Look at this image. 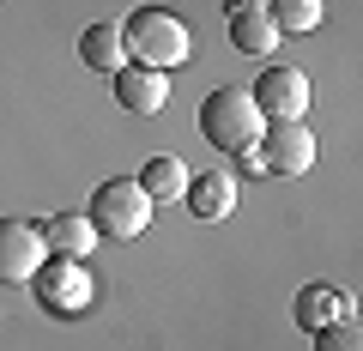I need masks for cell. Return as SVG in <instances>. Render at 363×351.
<instances>
[{
	"label": "cell",
	"instance_id": "13",
	"mask_svg": "<svg viewBox=\"0 0 363 351\" xmlns=\"http://www.w3.org/2000/svg\"><path fill=\"white\" fill-rule=\"evenodd\" d=\"M291 315H297V327H309V333H315V327L351 315V303H345V291H333V285H303L297 303H291Z\"/></svg>",
	"mask_w": 363,
	"mask_h": 351
},
{
	"label": "cell",
	"instance_id": "14",
	"mask_svg": "<svg viewBox=\"0 0 363 351\" xmlns=\"http://www.w3.org/2000/svg\"><path fill=\"white\" fill-rule=\"evenodd\" d=\"M188 176H194V169L182 164V157H152V164L140 169V188H145V200H152V206H169V200H182V188H188Z\"/></svg>",
	"mask_w": 363,
	"mask_h": 351
},
{
	"label": "cell",
	"instance_id": "3",
	"mask_svg": "<svg viewBox=\"0 0 363 351\" xmlns=\"http://www.w3.org/2000/svg\"><path fill=\"white\" fill-rule=\"evenodd\" d=\"M152 200H145L140 182H104L97 194H91V212L85 218L97 224V236H116V243H128V236H140L145 224H152Z\"/></svg>",
	"mask_w": 363,
	"mask_h": 351
},
{
	"label": "cell",
	"instance_id": "2",
	"mask_svg": "<svg viewBox=\"0 0 363 351\" xmlns=\"http://www.w3.org/2000/svg\"><path fill=\"white\" fill-rule=\"evenodd\" d=\"M200 133H206L218 152H242V145H255V133H260L255 97H248L242 85H218V91L200 104Z\"/></svg>",
	"mask_w": 363,
	"mask_h": 351
},
{
	"label": "cell",
	"instance_id": "15",
	"mask_svg": "<svg viewBox=\"0 0 363 351\" xmlns=\"http://www.w3.org/2000/svg\"><path fill=\"white\" fill-rule=\"evenodd\" d=\"M267 18L279 37H303V30H315L327 18V6L321 0H267Z\"/></svg>",
	"mask_w": 363,
	"mask_h": 351
},
{
	"label": "cell",
	"instance_id": "12",
	"mask_svg": "<svg viewBox=\"0 0 363 351\" xmlns=\"http://www.w3.org/2000/svg\"><path fill=\"white\" fill-rule=\"evenodd\" d=\"M43 248H49V255H67V260H85L91 248H97V224H91L85 212H61V218H49V230H43Z\"/></svg>",
	"mask_w": 363,
	"mask_h": 351
},
{
	"label": "cell",
	"instance_id": "18",
	"mask_svg": "<svg viewBox=\"0 0 363 351\" xmlns=\"http://www.w3.org/2000/svg\"><path fill=\"white\" fill-rule=\"evenodd\" d=\"M224 6H267V0H224Z\"/></svg>",
	"mask_w": 363,
	"mask_h": 351
},
{
	"label": "cell",
	"instance_id": "16",
	"mask_svg": "<svg viewBox=\"0 0 363 351\" xmlns=\"http://www.w3.org/2000/svg\"><path fill=\"white\" fill-rule=\"evenodd\" d=\"M315 351H363V327L351 315H339V321L315 327Z\"/></svg>",
	"mask_w": 363,
	"mask_h": 351
},
{
	"label": "cell",
	"instance_id": "7",
	"mask_svg": "<svg viewBox=\"0 0 363 351\" xmlns=\"http://www.w3.org/2000/svg\"><path fill=\"white\" fill-rule=\"evenodd\" d=\"M260 157H267V176H309L315 164V133L303 121H272L260 133Z\"/></svg>",
	"mask_w": 363,
	"mask_h": 351
},
{
	"label": "cell",
	"instance_id": "5",
	"mask_svg": "<svg viewBox=\"0 0 363 351\" xmlns=\"http://www.w3.org/2000/svg\"><path fill=\"white\" fill-rule=\"evenodd\" d=\"M255 109L260 121H303V109H309V73L303 67H272L267 79H255Z\"/></svg>",
	"mask_w": 363,
	"mask_h": 351
},
{
	"label": "cell",
	"instance_id": "11",
	"mask_svg": "<svg viewBox=\"0 0 363 351\" xmlns=\"http://www.w3.org/2000/svg\"><path fill=\"white\" fill-rule=\"evenodd\" d=\"M230 49L236 55H255V61L279 49V30H272L267 6H230Z\"/></svg>",
	"mask_w": 363,
	"mask_h": 351
},
{
	"label": "cell",
	"instance_id": "4",
	"mask_svg": "<svg viewBox=\"0 0 363 351\" xmlns=\"http://www.w3.org/2000/svg\"><path fill=\"white\" fill-rule=\"evenodd\" d=\"M30 291H37V303L49 315H79L91 303V273L79 267V260L55 255V260H43L37 273H30Z\"/></svg>",
	"mask_w": 363,
	"mask_h": 351
},
{
	"label": "cell",
	"instance_id": "8",
	"mask_svg": "<svg viewBox=\"0 0 363 351\" xmlns=\"http://www.w3.org/2000/svg\"><path fill=\"white\" fill-rule=\"evenodd\" d=\"M182 200H188V212H194L200 224H224V218L236 212V176H230V169H206V176H188Z\"/></svg>",
	"mask_w": 363,
	"mask_h": 351
},
{
	"label": "cell",
	"instance_id": "6",
	"mask_svg": "<svg viewBox=\"0 0 363 351\" xmlns=\"http://www.w3.org/2000/svg\"><path fill=\"white\" fill-rule=\"evenodd\" d=\"M49 248H43V230L25 218H0V285H30Z\"/></svg>",
	"mask_w": 363,
	"mask_h": 351
},
{
	"label": "cell",
	"instance_id": "17",
	"mask_svg": "<svg viewBox=\"0 0 363 351\" xmlns=\"http://www.w3.org/2000/svg\"><path fill=\"white\" fill-rule=\"evenodd\" d=\"M236 164H242V176H267V157H260V145H242V152H236Z\"/></svg>",
	"mask_w": 363,
	"mask_h": 351
},
{
	"label": "cell",
	"instance_id": "9",
	"mask_svg": "<svg viewBox=\"0 0 363 351\" xmlns=\"http://www.w3.org/2000/svg\"><path fill=\"white\" fill-rule=\"evenodd\" d=\"M116 104L128 109V116H157V109L169 104V79L152 73V67H121L116 73Z\"/></svg>",
	"mask_w": 363,
	"mask_h": 351
},
{
	"label": "cell",
	"instance_id": "10",
	"mask_svg": "<svg viewBox=\"0 0 363 351\" xmlns=\"http://www.w3.org/2000/svg\"><path fill=\"white\" fill-rule=\"evenodd\" d=\"M79 61H85L91 73L116 79L121 67H128V49H121V25H85V30H79Z\"/></svg>",
	"mask_w": 363,
	"mask_h": 351
},
{
	"label": "cell",
	"instance_id": "1",
	"mask_svg": "<svg viewBox=\"0 0 363 351\" xmlns=\"http://www.w3.org/2000/svg\"><path fill=\"white\" fill-rule=\"evenodd\" d=\"M121 49L133 55V67H152V73H169V67L188 61V49H194V37H188V25H182L176 13H164V6H140V13L121 25Z\"/></svg>",
	"mask_w": 363,
	"mask_h": 351
}]
</instances>
